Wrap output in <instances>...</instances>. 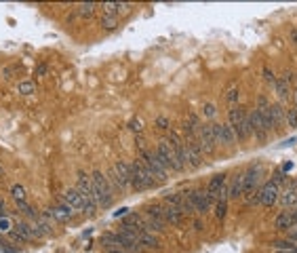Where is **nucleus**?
I'll return each instance as SVG.
<instances>
[{"mask_svg":"<svg viewBox=\"0 0 297 253\" xmlns=\"http://www.w3.org/2000/svg\"><path fill=\"white\" fill-rule=\"evenodd\" d=\"M32 91H34V84H32V83H28V81H26V83H21V84H19V93H21V95H30Z\"/></svg>","mask_w":297,"mask_h":253,"instance_id":"33","label":"nucleus"},{"mask_svg":"<svg viewBox=\"0 0 297 253\" xmlns=\"http://www.w3.org/2000/svg\"><path fill=\"white\" fill-rule=\"evenodd\" d=\"M270 118H272V129H276V126L285 125V106L283 104H272Z\"/></svg>","mask_w":297,"mask_h":253,"instance_id":"22","label":"nucleus"},{"mask_svg":"<svg viewBox=\"0 0 297 253\" xmlns=\"http://www.w3.org/2000/svg\"><path fill=\"white\" fill-rule=\"evenodd\" d=\"M211 133H213V137L217 144H225V146H230L234 144V139H236V135H234V131H232V126L230 125H220V123H211Z\"/></svg>","mask_w":297,"mask_h":253,"instance_id":"12","label":"nucleus"},{"mask_svg":"<svg viewBox=\"0 0 297 253\" xmlns=\"http://www.w3.org/2000/svg\"><path fill=\"white\" fill-rule=\"evenodd\" d=\"M2 173H4V171H2V167H0V175H2Z\"/></svg>","mask_w":297,"mask_h":253,"instance_id":"44","label":"nucleus"},{"mask_svg":"<svg viewBox=\"0 0 297 253\" xmlns=\"http://www.w3.org/2000/svg\"><path fill=\"white\" fill-rule=\"evenodd\" d=\"M291 215H293V219H295V224H297V207L291 211Z\"/></svg>","mask_w":297,"mask_h":253,"instance_id":"42","label":"nucleus"},{"mask_svg":"<svg viewBox=\"0 0 297 253\" xmlns=\"http://www.w3.org/2000/svg\"><path fill=\"white\" fill-rule=\"evenodd\" d=\"M129 129H131L133 133H139V131H142V123H139V121H131V123H129Z\"/></svg>","mask_w":297,"mask_h":253,"instance_id":"40","label":"nucleus"},{"mask_svg":"<svg viewBox=\"0 0 297 253\" xmlns=\"http://www.w3.org/2000/svg\"><path fill=\"white\" fill-rule=\"evenodd\" d=\"M91 184H93V201H95V205L99 209H108L114 201L112 186L108 181V177L101 171H95L91 175Z\"/></svg>","mask_w":297,"mask_h":253,"instance_id":"1","label":"nucleus"},{"mask_svg":"<svg viewBox=\"0 0 297 253\" xmlns=\"http://www.w3.org/2000/svg\"><path fill=\"white\" fill-rule=\"evenodd\" d=\"M247 121H249V129H251V135L257 139V141H263L268 139V133H270V129H268V125L263 123V118H261V114L257 112V110H253L251 114H247Z\"/></svg>","mask_w":297,"mask_h":253,"instance_id":"9","label":"nucleus"},{"mask_svg":"<svg viewBox=\"0 0 297 253\" xmlns=\"http://www.w3.org/2000/svg\"><path fill=\"white\" fill-rule=\"evenodd\" d=\"M108 253H129V251H124L120 247H112V249H108Z\"/></svg>","mask_w":297,"mask_h":253,"instance_id":"41","label":"nucleus"},{"mask_svg":"<svg viewBox=\"0 0 297 253\" xmlns=\"http://www.w3.org/2000/svg\"><path fill=\"white\" fill-rule=\"evenodd\" d=\"M167 141H169V146L171 150H173V154H175V161L179 165V169H186V165H187V152H186V141L179 137V133L173 131V129H169L167 131Z\"/></svg>","mask_w":297,"mask_h":253,"instance_id":"6","label":"nucleus"},{"mask_svg":"<svg viewBox=\"0 0 297 253\" xmlns=\"http://www.w3.org/2000/svg\"><path fill=\"white\" fill-rule=\"evenodd\" d=\"M162 215H165V221L171 226H179L184 221V213L177 211L175 207H169V205H162Z\"/></svg>","mask_w":297,"mask_h":253,"instance_id":"19","label":"nucleus"},{"mask_svg":"<svg viewBox=\"0 0 297 253\" xmlns=\"http://www.w3.org/2000/svg\"><path fill=\"white\" fill-rule=\"evenodd\" d=\"M64 203L70 205L74 211H82V199H80V194H78V190H66V194H64Z\"/></svg>","mask_w":297,"mask_h":253,"instance_id":"23","label":"nucleus"},{"mask_svg":"<svg viewBox=\"0 0 297 253\" xmlns=\"http://www.w3.org/2000/svg\"><path fill=\"white\" fill-rule=\"evenodd\" d=\"M228 125L232 126V131H234V135H236L238 141H245V139H249V135H251V129H249V121H247L245 108L234 106L228 112Z\"/></svg>","mask_w":297,"mask_h":253,"instance_id":"3","label":"nucleus"},{"mask_svg":"<svg viewBox=\"0 0 297 253\" xmlns=\"http://www.w3.org/2000/svg\"><path fill=\"white\" fill-rule=\"evenodd\" d=\"M76 190L82 199V211L84 213H93L95 211V201H93V184H91V177L87 175L84 171L78 173V181H76Z\"/></svg>","mask_w":297,"mask_h":253,"instance_id":"4","label":"nucleus"},{"mask_svg":"<svg viewBox=\"0 0 297 253\" xmlns=\"http://www.w3.org/2000/svg\"><path fill=\"white\" fill-rule=\"evenodd\" d=\"M9 224H11V221L6 219V217H0V232H11Z\"/></svg>","mask_w":297,"mask_h":253,"instance_id":"38","label":"nucleus"},{"mask_svg":"<svg viewBox=\"0 0 297 253\" xmlns=\"http://www.w3.org/2000/svg\"><path fill=\"white\" fill-rule=\"evenodd\" d=\"M278 186L274 181H268V184H263L260 190H257V199H260V205L263 207H272L276 201H278Z\"/></svg>","mask_w":297,"mask_h":253,"instance_id":"13","label":"nucleus"},{"mask_svg":"<svg viewBox=\"0 0 297 253\" xmlns=\"http://www.w3.org/2000/svg\"><path fill=\"white\" fill-rule=\"evenodd\" d=\"M11 192H13V196H17V201H23V196H26V194H23V188L21 186H15Z\"/></svg>","mask_w":297,"mask_h":253,"instance_id":"39","label":"nucleus"},{"mask_svg":"<svg viewBox=\"0 0 297 253\" xmlns=\"http://www.w3.org/2000/svg\"><path fill=\"white\" fill-rule=\"evenodd\" d=\"M17 209H21V213H26L28 217H32V219H38V213L34 207H30V205L26 201H17Z\"/></svg>","mask_w":297,"mask_h":253,"instance_id":"30","label":"nucleus"},{"mask_svg":"<svg viewBox=\"0 0 297 253\" xmlns=\"http://www.w3.org/2000/svg\"><path fill=\"white\" fill-rule=\"evenodd\" d=\"M101 26L106 30H114L118 26V17H116V15H110V13H104L101 15Z\"/></svg>","mask_w":297,"mask_h":253,"instance_id":"28","label":"nucleus"},{"mask_svg":"<svg viewBox=\"0 0 297 253\" xmlns=\"http://www.w3.org/2000/svg\"><path fill=\"white\" fill-rule=\"evenodd\" d=\"M260 175H261V167H251L249 169L245 175V196H251V194H255L257 190V184H260Z\"/></svg>","mask_w":297,"mask_h":253,"instance_id":"17","label":"nucleus"},{"mask_svg":"<svg viewBox=\"0 0 297 253\" xmlns=\"http://www.w3.org/2000/svg\"><path fill=\"white\" fill-rule=\"evenodd\" d=\"M142 163L146 165L148 169H150V173L154 175L156 181H167V179H169V171L158 163L156 154L150 152V150H142Z\"/></svg>","mask_w":297,"mask_h":253,"instance_id":"7","label":"nucleus"},{"mask_svg":"<svg viewBox=\"0 0 297 253\" xmlns=\"http://www.w3.org/2000/svg\"><path fill=\"white\" fill-rule=\"evenodd\" d=\"M129 184L133 186V190L137 192H144V190H150L156 186V179L150 173V169L146 167L142 161H135L131 165V177H129Z\"/></svg>","mask_w":297,"mask_h":253,"instance_id":"2","label":"nucleus"},{"mask_svg":"<svg viewBox=\"0 0 297 253\" xmlns=\"http://www.w3.org/2000/svg\"><path fill=\"white\" fill-rule=\"evenodd\" d=\"M274 226L278 228V230H291V228H295V219L291 215V211H283V213H278L276 219H274Z\"/></svg>","mask_w":297,"mask_h":253,"instance_id":"21","label":"nucleus"},{"mask_svg":"<svg viewBox=\"0 0 297 253\" xmlns=\"http://www.w3.org/2000/svg\"><path fill=\"white\" fill-rule=\"evenodd\" d=\"M146 217L152 219V221H156V224H162V226L167 224L165 215H162V205H150V207L146 209Z\"/></svg>","mask_w":297,"mask_h":253,"instance_id":"26","label":"nucleus"},{"mask_svg":"<svg viewBox=\"0 0 297 253\" xmlns=\"http://www.w3.org/2000/svg\"><path fill=\"white\" fill-rule=\"evenodd\" d=\"M198 144L202 148V154H211L215 150V137L213 133H211V126L209 125H200L198 126Z\"/></svg>","mask_w":297,"mask_h":253,"instance_id":"14","label":"nucleus"},{"mask_svg":"<svg viewBox=\"0 0 297 253\" xmlns=\"http://www.w3.org/2000/svg\"><path fill=\"white\" fill-rule=\"evenodd\" d=\"M285 179H287V177H285V173L278 169V171H274V177H272L270 181H274V184L278 186V184H285Z\"/></svg>","mask_w":297,"mask_h":253,"instance_id":"37","label":"nucleus"},{"mask_svg":"<svg viewBox=\"0 0 297 253\" xmlns=\"http://www.w3.org/2000/svg\"><path fill=\"white\" fill-rule=\"evenodd\" d=\"M293 99H295V110H297V89H295V95H293Z\"/></svg>","mask_w":297,"mask_h":253,"instance_id":"43","label":"nucleus"},{"mask_svg":"<svg viewBox=\"0 0 297 253\" xmlns=\"http://www.w3.org/2000/svg\"><path fill=\"white\" fill-rule=\"evenodd\" d=\"M202 114H205L207 118H215L217 110H215V106H213V104H205V106H202Z\"/></svg>","mask_w":297,"mask_h":253,"instance_id":"32","label":"nucleus"},{"mask_svg":"<svg viewBox=\"0 0 297 253\" xmlns=\"http://www.w3.org/2000/svg\"><path fill=\"white\" fill-rule=\"evenodd\" d=\"M285 123H287L289 126H297V110H295V108L285 110Z\"/></svg>","mask_w":297,"mask_h":253,"instance_id":"31","label":"nucleus"},{"mask_svg":"<svg viewBox=\"0 0 297 253\" xmlns=\"http://www.w3.org/2000/svg\"><path fill=\"white\" fill-rule=\"evenodd\" d=\"M97 9H99V4H95V2H82V4L76 6V13L80 15V17L87 19V17H91V15L95 13Z\"/></svg>","mask_w":297,"mask_h":253,"instance_id":"27","label":"nucleus"},{"mask_svg":"<svg viewBox=\"0 0 297 253\" xmlns=\"http://www.w3.org/2000/svg\"><path fill=\"white\" fill-rule=\"evenodd\" d=\"M225 213H228V201H215V217L223 221Z\"/></svg>","mask_w":297,"mask_h":253,"instance_id":"29","label":"nucleus"},{"mask_svg":"<svg viewBox=\"0 0 297 253\" xmlns=\"http://www.w3.org/2000/svg\"><path fill=\"white\" fill-rule=\"evenodd\" d=\"M225 99H228L230 104H236V101H238V91L236 89H228V93H225Z\"/></svg>","mask_w":297,"mask_h":253,"instance_id":"36","label":"nucleus"},{"mask_svg":"<svg viewBox=\"0 0 297 253\" xmlns=\"http://www.w3.org/2000/svg\"><path fill=\"white\" fill-rule=\"evenodd\" d=\"M156 126H158V129H171V126H169V118L167 116H158V118H156Z\"/></svg>","mask_w":297,"mask_h":253,"instance_id":"35","label":"nucleus"},{"mask_svg":"<svg viewBox=\"0 0 297 253\" xmlns=\"http://www.w3.org/2000/svg\"><path fill=\"white\" fill-rule=\"evenodd\" d=\"M207 192L211 194L213 201H228L230 194H228V181H225V175H215L211 179Z\"/></svg>","mask_w":297,"mask_h":253,"instance_id":"10","label":"nucleus"},{"mask_svg":"<svg viewBox=\"0 0 297 253\" xmlns=\"http://www.w3.org/2000/svg\"><path fill=\"white\" fill-rule=\"evenodd\" d=\"M285 207H297V192H295V186L293 188H285L283 192H278V201Z\"/></svg>","mask_w":297,"mask_h":253,"instance_id":"18","label":"nucleus"},{"mask_svg":"<svg viewBox=\"0 0 297 253\" xmlns=\"http://www.w3.org/2000/svg\"><path fill=\"white\" fill-rule=\"evenodd\" d=\"M129 177H131V165L129 163H116L112 171L108 173V181H110V186L112 190H124V188H129Z\"/></svg>","mask_w":297,"mask_h":253,"instance_id":"5","label":"nucleus"},{"mask_svg":"<svg viewBox=\"0 0 297 253\" xmlns=\"http://www.w3.org/2000/svg\"><path fill=\"white\" fill-rule=\"evenodd\" d=\"M228 194H230V199H240V196L245 194V177L234 175V179L228 184Z\"/></svg>","mask_w":297,"mask_h":253,"instance_id":"20","label":"nucleus"},{"mask_svg":"<svg viewBox=\"0 0 297 253\" xmlns=\"http://www.w3.org/2000/svg\"><path fill=\"white\" fill-rule=\"evenodd\" d=\"M186 152H187V165L192 167H200L202 165V148L198 144V139H187L186 141Z\"/></svg>","mask_w":297,"mask_h":253,"instance_id":"15","label":"nucleus"},{"mask_svg":"<svg viewBox=\"0 0 297 253\" xmlns=\"http://www.w3.org/2000/svg\"><path fill=\"white\" fill-rule=\"evenodd\" d=\"M261 74H263V81H265V83L274 84V81H276V76L272 74V70H270V68H263V72H261Z\"/></svg>","mask_w":297,"mask_h":253,"instance_id":"34","label":"nucleus"},{"mask_svg":"<svg viewBox=\"0 0 297 253\" xmlns=\"http://www.w3.org/2000/svg\"><path fill=\"white\" fill-rule=\"evenodd\" d=\"M274 91H276V95H278L280 101H289V99H291V86H289V84L283 81V76L274 81Z\"/></svg>","mask_w":297,"mask_h":253,"instance_id":"25","label":"nucleus"},{"mask_svg":"<svg viewBox=\"0 0 297 253\" xmlns=\"http://www.w3.org/2000/svg\"><path fill=\"white\" fill-rule=\"evenodd\" d=\"M156 158H158V163L165 167L167 171H182L179 169V165H177V161H175V154H173V150H171V146H169V141L167 139H162L158 146H156Z\"/></svg>","mask_w":297,"mask_h":253,"instance_id":"8","label":"nucleus"},{"mask_svg":"<svg viewBox=\"0 0 297 253\" xmlns=\"http://www.w3.org/2000/svg\"><path fill=\"white\" fill-rule=\"evenodd\" d=\"M72 215H74V209L70 207V205H66V203H61V205H57V207H53V209H46L42 213V217H53L55 221H70Z\"/></svg>","mask_w":297,"mask_h":253,"instance_id":"16","label":"nucleus"},{"mask_svg":"<svg viewBox=\"0 0 297 253\" xmlns=\"http://www.w3.org/2000/svg\"><path fill=\"white\" fill-rule=\"evenodd\" d=\"M137 241L142 243L148 251H150V249H158V245H160L158 236L152 234V232H144V230H139V239H137Z\"/></svg>","mask_w":297,"mask_h":253,"instance_id":"24","label":"nucleus"},{"mask_svg":"<svg viewBox=\"0 0 297 253\" xmlns=\"http://www.w3.org/2000/svg\"><path fill=\"white\" fill-rule=\"evenodd\" d=\"M187 199H190L192 207H194V211H196V213H205V211H209L211 205H213L211 194L207 192V190H200V188L192 190V192H187Z\"/></svg>","mask_w":297,"mask_h":253,"instance_id":"11","label":"nucleus"}]
</instances>
